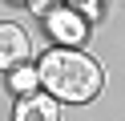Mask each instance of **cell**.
Returning a JSON list of instances; mask_svg holds the SVG:
<instances>
[{
  "label": "cell",
  "mask_w": 125,
  "mask_h": 121,
  "mask_svg": "<svg viewBox=\"0 0 125 121\" xmlns=\"http://www.w3.org/2000/svg\"><path fill=\"white\" fill-rule=\"evenodd\" d=\"M12 121H57V97H44V93L20 97Z\"/></svg>",
  "instance_id": "obj_4"
},
{
  "label": "cell",
  "mask_w": 125,
  "mask_h": 121,
  "mask_svg": "<svg viewBox=\"0 0 125 121\" xmlns=\"http://www.w3.org/2000/svg\"><path fill=\"white\" fill-rule=\"evenodd\" d=\"M97 4H101V0H69L73 12H97Z\"/></svg>",
  "instance_id": "obj_6"
},
{
  "label": "cell",
  "mask_w": 125,
  "mask_h": 121,
  "mask_svg": "<svg viewBox=\"0 0 125 121\" xmlns=\"http://www.w3.org/2000/svg\"><path fill=\"white\" fill-rule=\"evenodd\" d=\"M28 4H32V12H52L57 0H28Z\"/></svg>",
  "instance_id": "obj_7"
},
{
  "label": "cell",
  "mask_w": 125,
  "mask_h": 121,
  "mask_svg": "<svg viewBox=\"0 0 125 121\" xmlns=\"http://www.w3.org/2000/svg\"><path fill=\"white\" fill-rule=\"evenodd\" d=\"M28 56V32L12 20H0V69H20Z\"/></svg>",
  "instance_id": "obj_3"
},
{
  "label": "cell",
  "mask_w": 125,
  "mask_h": 121,
  "mask_svg": "<svg viewBox=\"0 0 125 121\" xmlns=\"http://www.w3.org/2000/svg\"><path fill=\"white\" fill-rule=\"evenodd\" d=\"M36 85H41V77H36L32 69H24V65H20V69H12V89H16L20 97H28Z\"/></svg>",
  "instance_id": "obj_5"
},
{
  "label": "cell",
  "mask_w": 125,
  "mask_h": 121,
  "mask_svg": "<svg viewBox=\"0 0 125 121\" xmlns=\"http://www.w3.org/2000/svg\"><path fill=\"white\" fill-rule=\"evenodd\" d=\"M36 77H41V85L57 101H69V105H81V101H89V97L101 93L97 61L85 56V53H77V48H52V53H44Z\"/></svg>",
  "instance_id": "obj_1"
},
{
  "label": "cell",
  "mask_w": 125,
  "mask_h": 121,
  "mask_svg": "<svg viewBox=\"0 0 125 121\" xmlns=\"http://www.w3.org/2000/svg\"><path fill=\"white\" fill-rule=\"evenodd\" d=\"M44 24H49V32L61 40V48H73V44H81V40L89 36L85 16H81V12H73V8H52V12L44 16Z\"/></svg>",
  "instance_id": "obj_2"
}]
</instances>
